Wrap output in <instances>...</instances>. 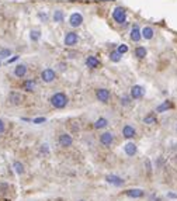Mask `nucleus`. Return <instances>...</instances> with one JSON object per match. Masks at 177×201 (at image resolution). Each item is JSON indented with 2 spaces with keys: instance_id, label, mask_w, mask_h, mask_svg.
Returning <instances> with one entry per match:
<instances>
[{
  "instance_id": "obj_1",
  "label": "nucleus",
  "mask_w": 177,
  "mask_h": 201,
  "mask_svg": "<svg viewBox=\"0 0 177 201\" xmlns=\"http://www.w3.org/2000/svg\"><path fill=\"white\" fill-rule=\"evenodd\" d=\"M51 104H52V107L58 108V110H62V108H65L67 105V103H69V99H67V96L65 93H62V91H58V93L52 94L49 99Z\"/></svg>"
},
{
  "instance_id": "obj_2",
  "label": "nucleus",
  "mask_w": 177,
  "mask_h": 201,
  "mask_svg": "<svg viewBox=\"0 0 177 201\" xmlns=\"http://www.w3.org/2000/svg\"><path fill=\"white\" fill-rule=\"evenodd\" d=\"M112 18H114L115 23L118 24H125L126 21V12L124 7H115L114 10H112Z\"/></svg>"
},
{
  "instance_id": "obj_3",
  "label": "nucleus",
  "mask_w": 177,
  "mask_h": 201,
  "mask_svg": "<svg viewBox=\"0 0 177 201\" xmlns=\"http://www.w3.org/2000/svg\"><path fill=\"white\" fill-rule=\"evenodd\" d=\"M41 79L45 83H52L56 79V72L52 68H47L41 72Z\"/></svg>"
},
{
  "instance_id": "obj_4",
  "label": "nucleus",
  "mask_w": 177,
  "mask_h": 201,
  "mask_svg": "<svg viewBox=\"0 0 177 201\" xmlns=\"http://www.w3.org/2000/svg\"><path fill=\"white\" fill-rule=\"evenodd\" d=\"M81 23H83V16H81V13H72L69 17V26L73 27V28H77V27L81 26Z\"/></svg>"
},
{
  "instance_id": "obj_5",
  "label": "nucleus",
  "mask_w": 177,
  "mask_h": 201,
  "mask_svg": "<svg viewBox=\"0 0 177 201\" xmlns=\"http://www.w3.org/2000/svg\"><path fill=\"white\" fill-rule=\"evenodd\" d=\"M77 41H79V35L76 34V32H73V31L66 32V35H65V38H63V44L66 47L76 45V44H77Z\"/></svg>"
},
{
  "instance_id": "obj_6",
  "label": "nucleus",
  "mask_w": 177,
  "mask_h": 201,
  "mask_svg": "<svg viewBox=\"0 0 177 201\" xmlns=\"http://www.w3.org/2000/svg\"><path fill=\"white\" fill-rule=\"evenodd\" d=\"M58 142H59V145H61L62 148H69V146H72V144H73V138L69 135V134L63 132V134L59 135Z\"/></svg>"
},
{
  "instance_id": "obj_7",
  "label": "nucleus",
  "mask_w": 177,
  "mask_h": 201,
  "mask_svg": "<svg viewBox=\"0 0 177 201\" xmlns=\"http://www.w3.org/2000/svg\"><path fill=\"white\" fill-rule=\"evenodd\" d=\"M114 134L112 132H103L100 135V144L104 146H111L112 142H114Z\"/></svg>"
},
{
  "instance_id": "obj_8",
  "label": "nucleus",
  "mask_w": 177,
  "mask_h": 201,
  "mask_svg": "<svg viewBox=\"0 0 177 201\" xmlns=\"http://www.w3.org/2000/svg\"><path fill=\"white\" fill-rule=\"evenodd\" d=\"M145 94V89L142 87L140 85H135V86H132V89H131V99H134V100H138V99H142V96Z\"/></svg>"
},
{
  "instance_id": "obj_9",
  "label": "nucleus",
  "mask_w": 177,
  "mask_h": 201,
  "mask_svg": "<svg viewBox=\"0 0 177 201\" xmlns=\"http://www.w3.org/2000/svg\"><path fill=\"white\" fill-rule=\"evenodd\" d=\"M110 90H107V89H98L97 91H96V97L98 99V101H101V103H108V100H110Z\"/></svg>"
},
{
  "instance_id": "obj_10",
  "label": "nucleus",
  "mask_w": 177,
  "mask_h": 201,
  "mask_svg": "<svg viewBox=\"0 0 177 201\" xmlns=\"http://www.w3.org/2000/svg\"><path fill=\"white\" fill-rule=\"evenodd\" d=\"M122 136H124V138H126V139L135 138V136H136V130H135L132 125H129V124L124 125V128H122Z\"/></svg>"
},
{
  "instance_id": "obj_11",
  "label": "nucleus",
  "mask_w": 177,
  "mask_h": 201,
  "mask_svg": "<svg viewBox=\"0 0 177 201\" xmlns=\"http://www.w3.org/2000/svg\"><path fill=\"white\" fill-rule=\"evenodd\" d=\"M106 180H107V183L112 184V186H115V187H121L124 184V179L120 177V176H115V174H108L106 177Z\"/></svg>"
},
{
  "instance_id": "obj_12",
  "label": "nucleus",
  "mask_w": 177,
  "mask_h": 201,
  "mask_svg": "<svg viewBox=\"0 0 177 201\" xmlns=\"http://www.w3.org/2000/svg\"><path fill=\"white\" fill-rule=\"evenodd\" d=\"M22 101V96L20 93H17V91H11L10 94H8V103H10L11 105H20Z\"/></svg>"
},
{
  "instance_id": "obj_13",
  "label": "nucleus",
  "mask_w": 177,
  "mask_h": 201,
  "mask_svg": "<svg viewBox=\"0 0 177 201\" xmlns=\"http://www.w3.org/2000/svg\"><path fill=\"white\" fill-rule=\"evenodd\" d=\"M125 195H128L131 198H142L145 195V191L142 189H129L125 191Z\"/></svg>"
},
{
  "instance_id": "obj_14",
  "label": "nucleus",
  "mask_w": 177,
  "mask_h": 201,
  "mask_svg": "<svg viewBox=\"0 0 177 201\" xmlns=\"http://www.w3.org/2000/svg\"><path fill=\"white\" fill-rule=\"evenodd\" d=\"M25 75H27V65H24V63H20V65H17L16 68H14V76H16V77H20V79H22Z\"/></svg>"
},
{
  "instance_id": "obj_15",
  "label": "nucleus",
  "mask_w": 177,
  "mask_h": 201,
  "mask_svg": "<svg viewBox=\"0 0 177 201\" xmlns=\"http://www.w3.org/2000/svg\"><path fill=\"white\" fill-rule=\"evenodd\" d=\"M136 150H138V148L134 142H126V144L124 145V152H125L126 156H134L135 153H136Z\"/></svg>"
},
{
  "instance_id": "obj_16",
  "label": "nucleus",
  "mask_w": 177,
  "mask_h": 201,
  "mask_svg": "<svg viewBox=\"0 0 177 201\" xmlns=\"http://www.w3.org/2000/svg\"><path fill=\"white\" fill-rule=\"evenodd\" d=\"M129 38H131L134 42H138V41H140V38H142V34H140V30L138 26H134L131 28V32H129Z\"/></svg>"
},
{
  "instance_id": "obj_17",
  "label": "nucleus",
  "mask_w": 177,
  "mask_h": 201,
  "mask_svg": "<svg viewBox=\"0 0 177 201\" xmlns=\"http://www.w3.org/2000/svg\"><path fill=\"white\" fill-rule=\"evenodd\" d=\"M140 34H142V38H145V40H152L153 35H155V31H153L152 27L146 26V27H143V28L140 30Z\"/></svg>"
},
{
  "instance_id": "obj_18",
  "label": "nucleus",
  "mask_w": 177,
  "mask_h": 201,
  "mask_svg": "<svg viewBox=\"0 0 177 201\" xmlns=\"http://www.w3.org/2000/svg\"><path fill=\"white\" fill-rule=\"evenodd\" d=\"M86 65H87V68H90V69H96V68H98V65H100V61H98L96 56L90 55V56L86 58Z\"/></svg>"
},
{
  "instance_id": "obj_19",
  "label": "nucleus",
  "mask_w": 177,
  "mask_h": 201,
  "mask_svg": "<svg viewBox=\"0 0 177 201\" xmlns=\"http://www.w3.org/2000/svg\"><path fill=\"white\" fill-rule=\"evenodd\" d=\"M107 127H108V120L104 118V117H100V118L94 122L96 130H104V128H107Z\"/></svg>"
},
{
  "instance_id": "obj_20",
  "label": "nucleus",
  "mask_w": 177,
  "mask_h": 201,
  "mask_svg": "<svg viewBox=\"0 0 177 201\" xmlns=\"http://www.w3.org/2000/svg\"><path fill=\"white\" fill-rule=\"evenodd\" d=\"M173 107V104H171V101H169V100H166V101H163L160 105H157L156 107V113H165V111H167L169 108Z\"/></svg>"
},
{
  "instance_id": "obj_21",
  "label": "nucleus",
  "mask_w": 177,
  "mask_h": 201,
  "mask_svg": "<svg viewBox=\"0 0 177 201\" xmlns=\"http://www.w3.org/2000/svg\"><path fill=\"white\" fill-rule=\"evenodd\" d=\"M52 20H53V23H62L65 20V13L62 10H55L52 16Z\"/></svg>"
},
{
  "instance_id": "obj_22",
  "label": "nucleus",
  "mask_w": 177,
  "mask_h": 201,
  "mask_svg": "<svg viewBox=\"0 0 177 201\" xmlns=\"http://www.w3.org/2000/svg\"><path fill=\"white\" fill-rule=\"evenodd\" d=\"M13 169H14V172L17 173V174H24L25 173V169H24V164L21 163V162H18V160H16L13 163Z\"/></svg>"
},
{
  "instance_id": "obj_23",
  "label": "nucleus",
  "mask_w": 177,
  "mask_h": 201,
  "mask_svg": "<svg viewBox=\"0 0 177 201\" xmlns=\"http://www.w3.org/2000/svg\"><path fill=\"white\" fill-rule=\"evenodd\" d=\"M146 54H148V51H146L145 47H136V48H135V56L139 58V59L145 58Z\"/></svg>"
},
{
  "instance_id": "obj_24",
  "label": "nucleus",
  "mask_w": 177,
  "mask_h": 201,
  "mask_svg": "<svg viewBox=\"0 0 177 201\" xmlns=\"http://www.w3.org/2000/svg\"><path fill=\"white\" fill-rule=\"evenodd\" d=\"M143 122H145V124H149V125L156 124V122H157L156 115H155L153 113H149L148 115H145V118H143Z\"/></svg>"
},
{
  "instance_id": "obj_25",
  "label": "nucleus",
  "mask_w": 177,
  "mask_h": 201,
  "mask_svg": "<svg viewBox=\"0 0 177 201\" xmlns=\"http://www.w3.org/2000/svg\"><path fill=\"white\" fill-rule=\"evenodd\" d=\"M24 90L27 91H34L35 90V82L32 79H28L24 82Z\"/></svg>"
},
{
  "instance_id": "obj_26",
  "label": "nucleus",
  "mask_w": 177,
  "mask_h": 201,
  "mask_svg": "<svg viewBox=\"0 0 177 201\" xmlns=\"http://www.w3.org/2000/svg\"><path fill=\"white\" fill-rule=\"evenodd\" d=\"M41 38V31L39 30H31L30 31V40L32 42H37V41Z\"/></svg>"
},
{
  "instance_id": "obj_27",
  "label": "nucleus",
  "mask_w": 177,
  "mask_h": 201,
  "mask_svg": "<svg viewBox=\"0 0 177 201\" xmlns=\"http://www.w3.org/2000/svg\"><path fill=\"white\" fill-rule=\"evenodd\" d=\"M121 58H122V55H121L118 51H112L111 54H110V59H111L112 62H120Z\"/></svg>"
},
{
  "instance_id": "obj_28",
  "label": "nucleus",
  "mask_w": 177,
  "mask_h": 201,
  "mask_svg": "<svg viewBox=\"0 0 177 201\" xmlns=\"http://www.w3.org/2000/svg\"><path fill=\"white\" fill-rule=\"evenodd\" d=\"M11 55V49H2L0 51V59H6Z\"/></svg>"
},
{
  "instance_id": "obj_29",
  "label": "nucleus",
  "mask_w": 177,
  "mask_h": 201,
  "mask_svg": "<svg viewBox=\"0 0 177 201\" xmlns=\"http://www.w3.org/2000/svg\"><path fill=\"white\" fill-rule=\"evenodd\" d=\"M118 52H120L121 55H124V54H126V52H128V47L125 45V44H121L120 47H118V49H117Z\"/></svg>"
},
{
  "instance_id": "obj_30",
  "label": "nucleus",
  "mask_w": 177,
  "mask_h": 201,
  "mask_svg": "<svg viewBox=\"0 0 177 201\" xmlns=\"http://www.w3.org/2000/svg\"><path fill=\"white\" fill-rule=\"evenodd\" d=\"M131 103V96H124L121 97V105H128Z\"/></svg>"
},
{
  "instance_id": "obj_31",
  "label": "nucleus",
  "mask_w": 177,
  "mask_h": 201,
  "mask_svg": "<svg viewBox=\"0 0 177 201\" xmlns=\"http://www.w3.org/2000/svg\"><path fill=\"white\" fill-rule=\"evenodd\" d=\"M66 68H67V66H66V63H65V62H61V63H58V71H61V72H65V71H66Z\"/></svg>"
},
{
  "instance_id": "obj_32",
  "label": "nucleus",
  "mask_w": 177,
  "mask_h": 201,
  "mask_svg": "<svg viewBox=\"0 0 177 201\" xmlns=\"http://www.w3.org/2000/svg\"><path fill=\"white\" fill-rule=\"evenodd\" d=\"M48 152H49L48 144H42V145H41V153H48Z\"/></svg>"
},
{
  "instance_id": "obj_33",
  "label": "nucleus",
  "mask_w": 177,
  "mask_h": 201,
  "mask_svg": "<svg viewBox=\"0 0 177 201\" xmlns=\"http://www.w3.org/2000/svg\"><path fill=\"white\" fill-rule=\"evenodd\" d=\"M38 18H41L42 21H47L48 20V14L47 13H38Z\"/></svg>"
},
{
  "instance_id": "obj_34",
  "label": "nucleus",
  "mask_w": 177,
  "mask_h": 201,
  "mask_svg": "<svg viewBox=\"0 0 177 201\" xmlns=\"http://www.w3.org/2000/svg\"><path fill=\"white\" fill-rule=\"evenodd\" d=\"M4 130H6V125H4V121H3V120L0 118V135H2V134L4 132Z\"/></svg>"
},
{
  "instance_id": "obj_35",
  "label": "nucleus",
  "mask_w": 177,
  "mask_h": 201,
  "mask_svg": "<svg viewBox=\"0 0 177 201\" xmlns=\"http://www.w3.org/2000/svg\"><path fill=\"white\" fill-rule=\"evenodd\" d=\"M47 120L45 118H34L32 120V124H41V122H45Z\"/></svg>"
},
{
  "instance_id": "obj_36",
  "label": "nucleus",
  "mask_w": 177,
  "mask_h": 201,
  "mask_svg": "<svg viewBox=\"0 0 177 201\" xmlns=\"http://www.w3.org/2000/svg\"><path fill=\"white\" fill-rule=\"evenodd\" d=\"M167 197L169 198H177V194H174V193H167Z\"/></svg>"
},
{
  "instance_id": "obj_37",
  "label": "nucleus",
  "mask_w": 177,
  "mask_h": 201,
  "mask_svg": "<svg viewBox=\"0 0 177 201\" xmlns=\"http://www.w3.org/2000/svg\"><path fill=\"white\" fill-rule=\"evenodd\" d=\"M17 59H18V56H13L11 59H8L7 62H8V63H11V62H14V61H17Z\"/></svg>"
},
{
  "instance_id": "obj_38",
  "label": "nucleus",
  "mask_w": 177,
  "mask_h": 201,
  "mask_svg": "<svg viewBox=\"0 0 177 201\" xmlns=\"http://www.w3.org/2000/svg\"><path fill=\"white\" fill-rule=\"evenodd\" d=\"M79 201H86V200H79Z\"/></svg>"
},
{
  "instance_id": "obj_39",
  "label": "nucleus",
  "mask_w": 177,
  "mask_h": 201,
  "mask_svg": "<svg viewBox=\"0 0 177 201\" xmlns=\"http://www.w3.org/2000/svg\"><path fill=\"white\" fill-rule=\"evenodd\" d=\"M0 66H2V62H0Z\"/></svg>"
},
{
  "instance_id": "obj_40",
  "label": "nucleus",
  "mask_w": 177,
  "mask_h": 201,
  "mask_svg": "<svg viewBox=\"0 0 177 201\" xmlns=\"http://www.w3.org/2000/svg\"><path fill=\"white\" fill-rule=\"evenodd\" d=\"M176 130H177V127H176Z\"/></svg>"
}]
</instances>
